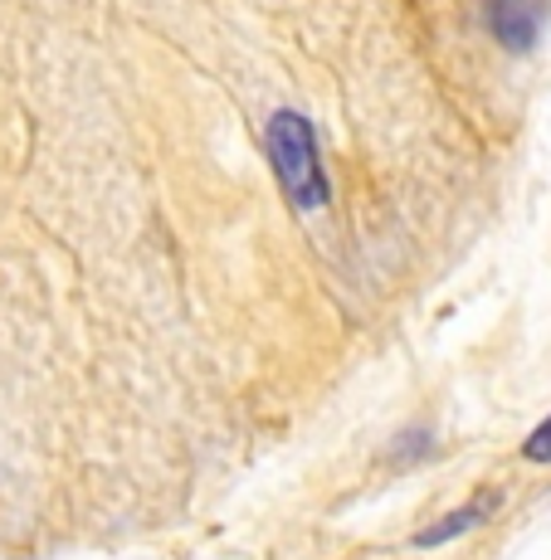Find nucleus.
Instances as JSON below:
<instances>
[{
    "label": "nucleus",
    "instance_id": "obj_4",
    "mask_svg": "<svg viewBox=\"0 0 551 560\" xmlns=\"http://www.w3.org/2000/svg\"><path fill=\"white\" fill-rule=\"evenodd\" d=\"M523 454L532 458V463H551V415L542 419V424L527 434V444H523Z\"/></svg>",
    "mask_w": 551,
    "mask_h": 560
},
{
    "label": "nucleus",
    "instance_id": "obj_3",
    "mask_svg": "<svg viewBox=\"0 0 551 560\" xmlns=\"http://www.w3.org/2000/svg\"><path fill=\"white\" fill-rule=\"evenodd\" d=\"M493 502H498V498H493V492H489V498H479V502H473V508H459V512H449V516H445V522L425 526V532H420V536H415V546H445V541H454V536L473 532V526H479V522H483V516H489V512H493Z\"/></svg>",
    "mask_w": 551,
    "mask_h": 560
},
{
    "label": "nucleus",
    "instance_id": "obj_1",
    "mask_svg": "<svg viewBox=\"0 0 551 560\" xmlns=\"http://www.w3.org/2000/svg\"><path fill=\"white\" fill-rule=\"evenodd\" d=\"M268 161H274L278 180H284L288 200L298 210H322L328 205V180H322V161H318V137L312 122L298 113H278L268 122Z\"/></svg>",
    "mask_w": 551,
    "mask_h": 560
},
{
    "label": "nucleus",
    "instance_id": "obj_2",
    "mask_svg": "<svg viewBox=\"0 0 551 560\" xmlns=\"http://www.w3.org/2000/svg\"><path fill=\"white\" fill-rule=\"evenodd\" d=\"M489 25L493 39L513 54H527L542 39L547 25V0H489Z\"/></svg>",
    "mask_w": 551,
    "mask_h": 560
}]
</instances>
